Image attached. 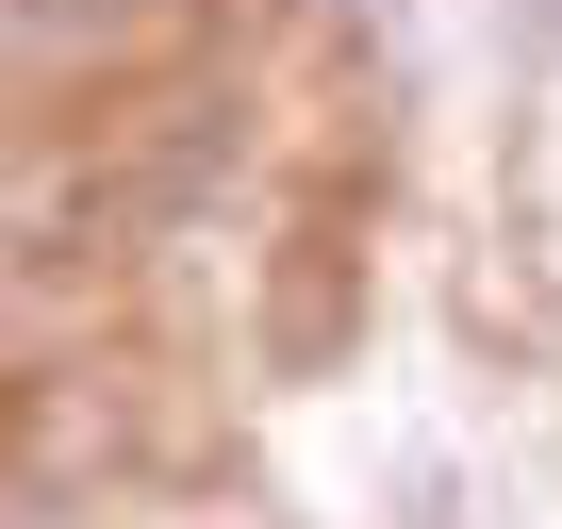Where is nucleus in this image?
<instances>
[{
  "label": "nucleus",
  "instance_id": "1",
  "mask_svg": "<svg viewBox=\"0 0 562 529\" xmlns=\"http://www.w3.org/2000/svg\"><path fill=\"white\" fill-rule=\"evenodd\" d=\"M348 348H364V248H331V232H281V248H265L248 364H265V381H348Z\"/></svg>",
  "mask_w": 562,
  "mask_h": 529
},
{
  "label": "nucleus",
  "instance_id": "2",
  "mask_svg": "<svg viewBox=\"0 0 562 529\" xmlns=\"http://www.w3.org/2000/svg\"><path fill=\"white\" fill-rule=\"evenodd\" d=\"M133 50V0H0V67H83Z\"/></svg>",
  "mask_w": 562,
  "mask_h": 529
},
{
  "label": "nucleus",
  "instance_id": "3",
  "mask_svg": "<svg viewBox=\"0 0 562 529\" xmlns=\"http://www.w3.org/2000/svg\"><path fill=\"white\" fill-rule=\"evenodd\" d=\"M397 529H463V463H447V447L397 463Z\"/></svg>",
  "mask_w": 562,
  "mask_h": 529
},
{
  "label": "nucleus",
  "instance_id": "4",
  "mask_svg": "<svg viewBox=\"0 0 562 529\" xmlns=\"http://www.w3.org/2000/svg\"><path fill=\"white\" fill-rule=\"evenodd\" d=\"M546 18H562V0H546Z\"/></svg>",
  "mask_w": 562,
  "mask_h": 529
}]
</instances>
